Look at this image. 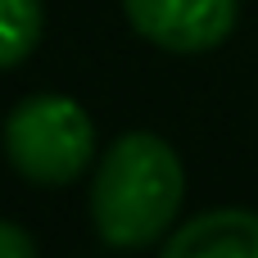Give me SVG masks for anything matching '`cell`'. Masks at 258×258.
<instances>
[{
    "instance_id": "obj_2",
    "label": "cell",
    "mask_w": 258,
    "mask_h": 258,
    "mask_svg": "<svg viewBox=\"0 0 258 258\" xmlns=\"http://www.w3.org/2000/svg\"><path fill=\"white\" fill-rule=\"evenodd\" d=\"M5 154L18 177L36 186H63L95 159L91 113L68 95H27L5 118Z\"/></svg>"
},
{
    "instance_id": "obj_5",
    "label": "cell",
    "mask_w": 258,
    "mask_h": 258,
    "mask_svg": "<svg viewBox=\"0 0 258 258\" xmlns=\"http://www.w3.org/2000/svg\"><path fill=\"white\" fill-rule=\"evenodd\" d=\"M41 23V0H0V68H14L36 50Z\"/></svg>"
},
{
    "instance_id": "obj_1",
    "label": "cell",
    "mask_w": 258,
    "mask_h": 258,
    "mask_svg": "<svg viewBox=\"0 0 258 258\" xmlns=\"http://www.w3.org/2000/svg\"><path fill=\"white\" fill-rule=\"evenodd\" d=\"M181 200L186 172L177 150L154 132H127L100 159L91 186V222L104 245L145 249L172 227Z\"/></svg>"
},
{
    "instance_id": "obj_6",
    "label": "cell",
    "mask_w": 258,
    "mask_h": 258,
    "mask_svg": "<svg viewBox=\"0 0 258 258\" xmlns=\"http://www.w3.org/2000/svg\"><path fill=\"white\" fill-rule=\"evenodd\" d=\"M0 258H36V245H32V236H27L23 227L5 222V218H0Z\"/></svg>"
},
{
    "instance_id": "obj_4",
    "label": "cell",
    "mask_w": 258,
    "mask_h": 258,
    "mask_svg": "<svg viewBox=\"0 0 258 258\" xmlns=\"http://www.w3.org/2000/svg\"><path fill=\"white\" fill-rule=\"evenodd\" d=\"M159 258H258L254 209H209L177 227Z\"/></svg>"
},
{
    "instance_id": "obj_3",
    "label": "cell",
    "mask_w": 258,
    "mask_h": 258,
    "mask_svg": "<svg viewBox=\"0 0 258 258\" xmlns=\"http://www.w3.org/2000/svg\"><path fill=\"white\" fill-rule=\"evenodd\" d=\"M127 23L172 54H204L236 27V0H122Z\"/></svg>"
}]
</instances>
